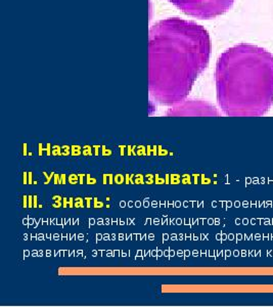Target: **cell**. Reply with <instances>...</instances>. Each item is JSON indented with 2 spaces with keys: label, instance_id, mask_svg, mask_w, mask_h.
Here are the masks:
<instances>
[{
  "label": "cell",
  "instance_id": "obj_4",
  "mask_svg": "<svg viewBox=\"0 0 273 307\" xmlns=\"http://www.w3.org/2000/svg\"><path fill=\"white\" fill-rule=\"evenodd\" d=\"M63 197L61 196H59V194H55V196H53L52 197V200L54 201V203L52 204V207L53 208H61V207H63Z\"/></svg>",
  "mask_w": 273,
  "mask_h": 307
},
{
  "label": "cell",
  "instance_id": "obj_9",
  "mask_svg": "<svg viewBox=\"0 0 273 307\" xmlns=\"http://www.w3.org/2000/svg\"><path fill=\"white\" fill-rule=\"evenodd\" d=\"M146 153L147 156H158V146H146Z\"/></svg>",
  "mask_w": 273,
  "mask_h": 307
},
{
  "label": "cell",
  "instance_id": "obj_19",
  "mask_svg": "<svg viewBox=\"0 0 273 307\" xmlns=\"http://www.w3.org/2000/svg\"><path fill=\"white\" fill-rule=\"evenodd\" d=\"M96 182H97V180H96V178H93V177H91L89 174H86V183L88 184V185H93V184H96Z\"/></svg>",
  "mask_w": 273,
  "mask_h": 307
},
{
  "label": "cell",
  "instance_id": "obj_48",
  "mask_svg": "<svg viewBox=\"0 0 273 307\" xmlns=\"http://www.w3.org/2000/svg\"><path fill=\"white\" fill-rule=\"evenodd\" d=\"M136 206L139 207V206H140V203H138V202H137V203H136Z\"/></svg>",
  "mask_w": 273,
  "mask_h": 307
},
{
  "label": "cell",
  "instance_id": "obj_32",
  "mask_svg": "<svg viewBox=\"0 0 273 307\" xmlns=\"http://www.w3.org/2000/svg\"><path fill=\"white\" fill-rule=\"evenodd\" d=\"M38 146H39V152H38V155L41 157V156H43L44 148H43V146H42V143H39V144H38Z\"/></svg>",
  "mask_w": 273,
  "mask_h": 307
},
{
  "label": "cell",
  "instance_id": "obj_35",
  "mask_svg": "<svg viewBox=\"0 0 273 307\" xmlns=\"http://www.w3.org/2000/svg\"><path fill=\"white\" fill-rule=\"evenodd\" d=\"M84 200H85V202H86V207H87V208H90V206H91V205H90L91 198H90V197H86V198L84 199Z\"/></svg>",
  "mask_w": 273,
  "mask_h": 307
},
{
  "label": "cell",
  "instance_id": "obj_33",
  "mask_svg": "<svg viewBox=\"0 0 273 307\" xmlns=\"http://www.w3.org/2000/svg\"><path fill=\"white\" fill-rule=\"evenodd\" d=\"M32 199H33V196H28V208H32V207H33Z\"/></svg>",
  "mask_w": 273,
  "mask_h": 307
},
{
  "label": "cell",
  "instance_id": "obj_23",
  "mask_svg": "<svg viewBox=\"0 0 273 307\" xmlns=\"http://www.w3.org/2000/svg\"><path fill=\"white\" fill-rule=\"evenodd\" d=\"M54 174H55V173H54V172H51V173H50V175H48V174H47L46 172H43V175L46 177V181L44 182V184H48L49 182L51 181V179H52V177H54Z\"/></svg>",
  "mask_w": 273,
  "mask_h": 307
},
{
  "label": "cell",
  "instance_id": "obj_8",
  "mask_svg": "<svg viewBox=\"0 0 273 307\" xmlns=\"http://www.w3.org/2000/svg\"><path fill=\"white\" fill-rule=\"evenodd\" d=\"M71 155L72 156H81L82 155V146H71Z\"/></svg>",
  "mask_w": 273,
  "mask_h": 307
},
{
  "label": "cell",
  "instance_id": "obj_13",
  "mask_svg": "<svg viewBox=\"0 0 273 307\" xmlns=\"http://www.w3.org/2000/svg\"><path fill=\"white\" fill-rule=\"evenodd\" d=\"M51 155H52V156H55V157L63 156V155H61V146H51Z\"/></svg>",
  "mask_w": 273,
  "mask_h": 307
},
{
  "label": "cell",
  "instance_id": "obj_20",
  "mask_svg": "<svg viewBox=\"0 0 273 307\" xmlns=\"http://www.w3.org/2000/svg\"><path fill=\"white\" fill-rule=\"evenodd\" d=\"M111 154H113V152H111V149H106L105 146H101V155H102V156L108 157V156H111Z\"/></svg>",
  "mask_w": 273,
  "mask_h": 307
},
{
  "label": "cell",
  "instance_id": "obj_25",
  "mask_svg": "<svg viewBox=\"0 0 273 307\" xmlns=\"http://www.w3.org/2000/svg\"><path fill=\"white\" fill-rule=\"evenodd\" d=\"M44 151L46 152L47 156H50V155H51V144L50 143H47L46 148H44Z\"/></svg>",
  "mask_w": 273,
  "mask_h": 307
},
{
  "label": "cell",
  "instance_id": "obj_29",
  "mask_svg": "<svg viewBox=\"0 0 273 307\" xmlns=\"http://www.w3.org/2000/svg\"><path fill=\"white\" fill-rule=\"evenodd\" d=\"M59 179H61V174H54V181H53V183L55 184H58V182H59Z\"/></svg>",
  "mask_w": 273,
  "mask_h": 307
},
{
  "label": "cell",
  "instance_id": "obj_36",
  "mask_svg": "<svg viewBox=\"0 0 273 307\" xmlns=\"http://www.w3.org/2000/svg\"><path fill=\"white\" fill-rule=\"evenodd\" d=\"M99 148H101V146H93L94 155H95V156H98V154H99Z\"/></svg>",
  "mask_w": 273,
  "mask_h": 307
},
{
  "label": "cell",
  "instance_id": "obj_38",
  "mask_svg": "<svg viewBox=\"0 0 273 307\" xmlns=\"http://www.w3.org/2000/svg\"><path fill=\"white\" fill-rule=\"evenodd\" d=\"M39 205L37 204V196L35 194V196H33V207L34 208H37Z\"/></svg>",
  "mask_w": 273,
  "mask_h": 307
},
{
  "label": "cell",
  "instance_id": "obj_5",
  "mask_svg": "<svg viewBox=\"0 0 273 307\" xmlns=\"http://www.w3.org/2000/svg\"><path fill=\"white\" fill-rule=\"evenodd\" d=\"M181 175L179 173H172L170 174V184H180Z\"/></svg>",
  "mask_w": 273,
  "mask_h": 307
},
{
  "label": "cell",
  "instance_id": "obj_24",
  "mask_svg": "<svg viewBox=\"0 0 273 307\" xmlns=\"http://www.w3.org/2000/svg\"><path fill=\"white\" fill-rule=\"evenodd\" d=\"M23 156H29V153H28V144L25 142V143H23Z\"/></svg>",
  "mask_w": 273,
  "mask_h": 307
},
{
  "label": "cell",
  "instance_id": "obj_2",
  "mask_svg": "<svg viewBox=\"0 0 273 307\" xmlns=\"http://www.w3.org/2000/svg\"><path fill=\"white\" fill-rule=\"evenodd\" d=\"M218 101L229 116H262L273 104V56L252 44H238L216 66Z\"/></svg>",
  "mask_w": 273,
  "mask_h": 307
},
{
  "label": "cell",
  "instance_id": "obj_31",
  "mask_svg": "<svg viewBox=\"0 0 273 307\" xmlns=\"http://www.w3.org/2000/svg\"><path fill=\"white\" fill-rule=\"evenodd\" d=\"M119 148H120V155H121V156H124V155H125V149L127 148V146L120 144V146H119Z\"/></svg>",
  "mask_w": 273,
  "mask_h": 307
},
{
  "label": "cell",
  "instance_id": "obj_7",
  "mask_svg": "<svg viewBox=\"0 0 273 307\" xmlns=\"http://www.w3.org/2000/svg\"><path fill=\"white\" fill-rule=\"evenodd\" d=\"M68 182L70 184H72V185H76V184H78L79 183L78 174H75V173L70 174V175L68 176Z\"/></svg>",
  "mask_w": 273,
  "mask_h": 307
},
{
  "label": "cell",
  "instance_id": "obj_27",
  "mask_svg": "<svg viewBox=\"0 0 273 307\" xmlns=\"http://www.w3.org/2000/svg\"><path fill=\"white\" fill-rule=\"evenodd\" d=\"M23 183L28 184V172L26 171L23 172Z\"/></svg>",
  "mask_w": 273,
  "mask_h": 307
},
{
  "label": "cell",
  "instance_id": "obj_11",
  "mask_svg": "<svg viewBox=\"0 0 273 307\" xmlns=\"http://www.w3.org/2000/svg\"><path fill=\"white\" fill-rule=\"evenodd\" d=\"M92 149L93 146H84L83 149H82V155L85 157H89V156H92Z\"/></svg>",
  "mask_w": 273,
  "mask_h": 307
},
{
  "label": "cell",
  "instance_id": "obj_42",
  "mask_svg": "<svg viewBox=\"0 0 273 307\" xmlns=\"http://www.w3.org/2000/svg\"><path fill=\"white\" fill-rule=\"evenodd\" d=\"M125 183L126 184L130 183V175H129V174H126L125 175Z\"/></svg>",
  "mask_w": 273,
  "mask_h": 307
},
{
  "label": "cell",
  "instance_id": "obj_18",
  "mask_svg": "<svg viewBox=\"0 0 273 307\" xmlns=\"http://www.w3.org/2000/svg\"><path fill=\"white\" fill-rule=\"evenodd\" d=\"M61 155H63V156H70L71 155V146H61Z\"/></svg>",
  "mask_w": 273,
  "mask_h": 307
},
{
  "label": "cell",
  "instance_id": "obj_40",
  "mask_svg": "<svg viewBox=\"0 0 273 307\" xmlns=\"http://www.w3.org/2000/svg\"><path fill=\"white\" fill-rule=\"evenodd\" d=\"M69 207H70V208H74V198L69 199Z\"/></svg>",
  "mask_w": 273,
  "mask_h": 307
},
{
  "label": "cell",
  "instance_id": "obj_10",
  "mask_svg": "<svg viewBox=\"0 0 273 307\" xmlns=\"http://www.w3.org/2000/svg\"><path fill=\"white\" fill-rule=\"evenodd\" d=\"M136 154H137V156H140V157L147 156V153H146V146H142V144L137 146V148H136Z\"/></svg>",
  "mask_w": 273,
  "mask_h": 307
},
{
  "label": "cell",
  "instance_id": "obj_46",
  "mask_svg": "<svg viewBox=\"0 0 273 307\" xmlns=\"http://www.w3.org/2000/svg\"><path fill=\"white\" fill-rule=\"evenodd\" d=\"M134 177H135V174H131L130 175V183L131 184H135L134 183Z\"/></svg>",
  "mask_w": 273,
  "mask_h": 307
},
{
  "label": "cell",
  "instance_id": "obj_14",
  "mask_svg": "<svg viewBox=\"0 0 273 307\" xmlns=\"http://www.w3.org/2000/svg\"><path fill=\"white\" fill-rule=\"evenodd\" d=\"M115 182L116 184H123V183H125V176H123V174H120V173H118V174H116L115 175Z\"/></svg>",
  "mask_w": 273,
  "mask_h": 307
},
{
  "label": "cell",
  "instance_id": "obj_26",
  "mask_svg": "<svg viewBox=\"0 0 273 307\" xmlns=\"http://www.w3.org/2000/svg\"><path fill=\"white\" fill-rule=\"evenodd\" d=\"M23 207L24 208H28V196H26V194L23 196Z\"/></svg>",
  "mask_w": 273,
  "mask_h": 307
},
{
  "label": "cell",
  "instance_id": "obj_43",
  "mask_svg": "<svg viewBox=\"0 0 273 307\" xmlns=\"http://www.w3.org/2000/svg\"><path fill=\"white\" fill-rule=\"evenodd\" d=\"M106 177H108V174H103V175H102V178H103V180H102V184H106V183H108V180H106Z\"/></svg>",
  "mask_w": 273,
  "mask_h": 307
},
{
  "label": "cell",
  "instance_id": "obj_41",
  "mask_svg": "<svg viewBox=\"0 0 273 307\" xmlns=\"http://www.w3.org/2000/svg\"><path fill=\"white\" fill-rule=\"evenodd\" d=\"M127 149H128V153H127L128 156H133V155H132V146H127Z\"/></svg>",
  "mask_w": 273,
  "mask_h": 307
},
{
  "label": "cell",
  "instance_id": "obj_45",
  "mask_svg": "<svg viewBox=\"0 0 273 307\" xmlns=\"http://www.w3.org/2000/svg\"><path fill=\"white\" fill-rule=\"evenodd\" d=\"M136 148H137V146H132V155L133 156H137V154H136Z\"/></svg>",
  "mask_w": 273,
  "mask_h": 307
},
{
  "label": "cell",
  "instance_id": "obj_47",
  "mask_svg": "<svg viewBox=\"0 0 273 307\" xmlns=\"http://www.w3.org/2000/svg\"><path fill=\"white\" fill-rule=\"evenodd\" d=\"M121 207H125V203H124V202H121Z\"/></svg>",
  "mask_w": 273,
  "mask_h": 307
},
{
  "label": "cell",
  "instance_id": "obj_3",
  "mask_svg": "<svg viewBox=\"0 0 273 307\" xmlns=\"http://www.w3.org/2000/svg\"><path fill=\"white\" fill-rule=\"evenodd\" d=\"M184 14L208 20L222 16L229 11L235 0H168Z\"/></svg>",
  "mask_w": 273,
  "mask_h": 307
},
{
  "label": "cell",
  "instance_id": "obj_15",
  "mask_svg": "<svg viewBox=\"0 0 273 307\" xmlns=\"http://www.w3.org/2000/svg\"><path fill=\"white\" fill-rule=\"evenodd\" d=\"M144 179H145V184H148V185H150V184L155 183V175H153V174H150V173L145 174V175H144Z\"/></svg>",
  "mask_w": 273,
  "mask_h": 307
},
{
  "label": "cell",
  "instance_id": "obj_16",
  "mask_svg": "<svg viewBox=\"0 0 273 307\" xmlns=\"http://www.w3.org/2000/svg\"><path fill=\"white\" fill-rule=\"evenodd\" d=\"M181 183L182 184H190L191 183L189 174L185 173V174H182V175H181Z\"/></svg>",
  "mask_w": 273,
  "mask_h": 307
},
{
  "label": "cell",
  "instance_id": "obj_21",
  "mask_svg": "<svg viewBox=\"0 0 273 307\" xmlns=\"http://www.w3.org/2000/svg\"><path fill=\"white\" fill-rule=\"evenodd\" d=\"M93 201H94V203H93V208H95V209H100V208H102L105 205H103V203L101 201H98L97 198H94L93 199Z\"/></svg>",
  "mask_w": 273,
  "mask_h": 307
},
{
  "label": "cell",
  "instance_id": "obj_22",
  "mask_svg": "<svg viewBox=\"0 0 273 307\" xmlns=\"http://www.w3.org/2000/svg\"><path fill=\"white\" fill-rule=\"evenodd\" d=\"M155 183L156 184H166V180L162 177H160L159 174H156L155 176Z\"/></svg>",
  "mask_w": 273,
  "mask_h": 307
},
{
  "label": "cell",
  "instance_id": "obj_12",
  "mask_svg": "<svg viewBox=\"0 0 273 307\" xmlns=\"http://www.w3.org/2000/svg\"><path fill=\"white\" fill-rule=\"evenodd\" d=\"M134 183L135 184H145V179H144V175L143 174H135V177H134Z\"/></svg>",
  "mask_w": 273,
  "mask_h": 307
},
{
  "label": "cell",
  "instance_id": "obj_28",
  "mask_svg": "<svg viewBox=\"0 0 273 307\" xmlns=\"http://www.w3.org/2000/svg\"><path fill=\"white\" fill-rule=\"evenodd\" d=\"M66 174H61V179H59L58 184H66Z\"/></svg>",
  "mask_w": 273,
  "mask_h": 307
},
{
  "label": "cell",
  "instance_id": "obj_6",
  "mask_svg": "<svg viewBox=\"0 0 273 307\" xmlns=\"http://www.w3.org/2000/svg\"><path fill=\"white\" fill-rule=\"evenodd\" d=\"M84 201H85V200L82 198V197H77V198L74 199V207L77 209L86 207V204H84Z\"/></svg>",
  "mask_w": 273,
  "mask_h": 307
},
{
  "label": "cell",
  "instance_id": "obj_44",
  "mask_svg": "<svg viewBox=\"0 0 273 307\" xmlns=\"http://www.w3.org/2000/svg\"><path fill=\"white\" fill-rule=\"evenodd\" d=\"M165 180H166V184H170V174H166Z\"/></svg>",
  "mask_w": 273,
  "mask_h": 307
},
{
  "label": "cell",
  "instance_id": "obj_17",
  "mask_svg": "<svg viewBox=\"0 0 273 307\" xmlns=\"http://www.w3.org/2000/svg\"><path fill=\"white\" fill-rule=\"evenodd\" d=\"M158 156H160V157H162V156H169L168 149H163L161 146H158Z\"/></svg>",
  "mask_w": 273,
  "mask_h": 307
},
{
  "label": "cell",
  "instance_id": "obj_39",
  "mask_svg": "<svg viewBox=\"0 0 273 307\" xmlns=\"http://www.w3.org/2000/svg\"><path fill=\"white\" fill-rule=\"evenodd\" d=\"M32 172H28V184H32Z\"/></svg>",
  "mask_w": 273,
  "mask_h": 307
},
{
  "label": "cell",
  "instance_id": "obj_34",
  "mask_svg": "<svg viewBox=\"0 0 273 307\" xmlns=\"http://www.w3.org/2000/svg\"><path fill=\"white\" fill-rule=\"evenodd\" d=\"M63 207L64 208H67V207H69V199L68 198H64L63 199Z\"/></svg>",
  "mask_w": 273,
  "mask_h": 307
},
{
  "label": "cell",
  "instance_id": "obj_30",
  "mask_svg": "<svg viewBox=\"0 0 273 307\" xmlns=\"http://www.w3.org/2000/svg\"><path fill=\"white\" fill-rule=\"evenodd\" d=\"M78 176H79V183L83 184L84 183V177H85L86 175L83 173H80V174H78Z\"/></svg>",
  "mask_w": 273,
  "mask_h": 307
},
{
  "label": "cell",
  "instance_id": "obj_1",
  "mask_svg": "<svg viewBox=\"0 0 273 307\" xmlns=\"http://www.w3.org/2000/svg\"><path fill=\"white\" fill-rule=\"evenodd\" d=\"M208 31L194 22L169 17L150 30L148 61L151 90L171 101L185 95L207 68L211 56Z\"/></svg>",
  "mask_w": 273,
  "mask_h": 307
},
{
  "label": "cell",
  "instance_id": "obj_37",
  "mask_svg": "<svg viewBox=\"0 0 273 307\" xmlns=\"http://www.w3.org/2000/svg\"><path fill=\"white\" fill-rule=\"evenodd\" d=\"M108 184H113L114 183V175L113 174H108Z\"/></svg>",
  "mask_w": 273,
  "mask_h": 307
}]
</instances>
